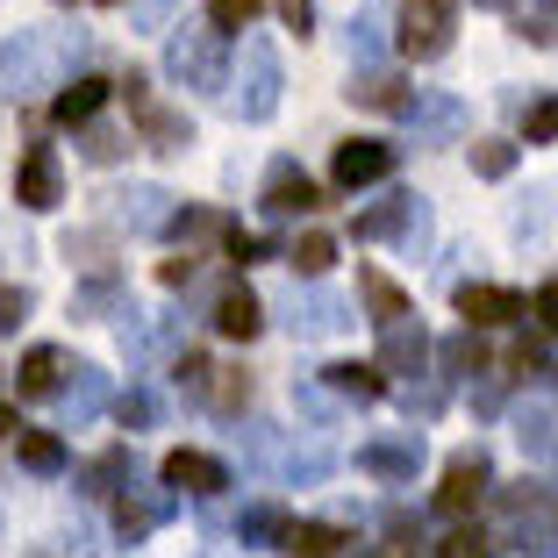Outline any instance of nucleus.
Segmentation results:
<instances>
[{
    "mask_svg": "<svg viewBox=\"0 0 558 558\" xmlns=\"http://www.w3.org/2000/svg\"><path fill=\"white\" fill-rule=\"evenodd\" d=\"M29 323V294L22 287H0V329H22Z\"/></svg>",
    "mask_w": 558,
    "mask_h": 558,
    "instance_id": "c03bdc74",
    "label": "nucleus"
},
{
    "mask_svg": "<svg viewBox=\"0 0 558 558\" xmlns=\"http://www.w3.org/2000/svg\"><path fill=\"white\" fill-rule=\"evenodd\" d=\"M337 329H351V308L337 294H323V287L294 294V337H337Z\"/></svg>",
    "mask_w": 558,
    "mask_h": 558,
    "instance_id": "6ab92c4d",
    "label": "nucleus"
},
{
    "mask_svg": "<svg viewBox=\"0 0 558 558\" xmlns=\"http://www.w3.org/2000/svg\"><path fill=\"white\" fill-rule=\"evenodd\" d=\"M58 373H65V351L36 344L29 359H22V379H15V387H22V395H36V401H44V395H58V387H65V379H58Z\"/></svg>",
    "mask_w": 558,
    "mask_h": 558,
    "instance_id": "c85d7f7f",
    "label": "nucleus"
},
{
    "mask_svg": "<svg viewBox=\"0 0 558 558\" xmlns=\"http://www.w3.org/2000/svg\"><path fill=\"white\" fill-rule=\"evenodd\" d=\"M201 395H208L215 415H244V409H251V373H244V365H215Z\"/></svg>",
    "mask_w": 558,
    "mask_h": 558,
    "instance_id": "393cba45",
    "label": "nucleus"
},
{
    "mask_svg": "<svg viewBox=\"0 0 558 558\" xmlns=\"http://www.w3.org/2000/svg\"><path fill=\"white\" fill-rule=\"evenodd\" d=\"M122 473H130V451L116 444V451H100V459L86 465V494H116V487H122Z\"/></svg>",
    "mask_w": 558,
    "mask_h": 558,
    "instance_id": "72a5a7b5",
    "label": "nucleus"
},
{
    "mask_svg": "<svg viewBox=\"0 0 558 558\" xmlns=\"http://www.w3.org/2000/svg\"><path fill=\"white\" fill-rule=\"evenodd\" d=\"M473 172L480 180H509L515 172V144H473Z\"/></svg>",
    "mask_w": 558,
    "mask_h": 558,
    "instance_id": "4c0bfd02",
    "label": "nucleus"
},
{
    "mask_svg": "<svg viewBox=\"0 0 558 558\" xmlns=\"http://www.w3.org/2000/svg\"><path fill=\"white\" fill-rule=\"evenodd\" d=\"M15 459L29 465V473H58V465H65V437H50V429H22Z\"/></svg>",
    "mask_w": 558,
    "mask_h": 558,
    "instance_id": "473e14b6",
    "label": "nucleus"
},
{
    "mask_svg": "<svg viewBox=\"0 0 558 558\" xmlns=\"http://www.w3.org/2000/svg\"><path fill=\"white\" fill-rule=\"evenodd\" d=\"M401 409H409V415H437L444 409V387H423V395L409 387V395H401Z\"/></svg>",
    "mask_w": 558,
    "mask_h": 558,
    "instance_id": "de8ad7c7",
    "label": "nucleus"
},
{
    "mask_svg": "<svg viewBox=\"0 0 558 558\" xmlns=\"http://www.w3.org/2000/svg\"><path fill=\"white\" fill-rule=\"evenodd\" d=\"M165 72L180 86H194V94H215V86H230V50H222L215 29H180L165 44Z\"/></svg>",
    "mask_w": 558,
    "mask_h": 558,
    "instance_id": "f03ea898",
    "label": "nucleus"
},
{
    "mask_svg": "<svg viewBox=\"0 0 558 558\" xmlns=\"http://www.w3.org/2000/svg\"><path fill=\"white\" fill-rule=\"evenodd\" d=\"M487 487H494V465H487V451H459V459L444 465V487H437V509L444 515H473L480 501H487Z\"/></svg>",
    "mask_w": 558,
    "mask_h": 558,
    "instance_id": "0eeeda50",
    "label": "nucleus"
},
{
    "mask_svg": "<svg viewBox=\"0 0 558 558\" xmlns=\"http://www.w3.org/2000/svg\"><path fill=\"white\" fill-rule=\"evenodd\" d=\"M415 544H423V537H415L409 515H387V544H379V558H415Z\"/></svg>",
    "mask_w": 558,
    "mask_h": 558,
    "instance_id": "ea45409f",
    "label": "nucleus"
},
{
    "mask_svg": "<svg viewBox=\"0 0 558 558\" xmlns=\"http://www.w3.org/2000/svg\"><path fill=\"white\" fill-rule=\"evenodd\" d=\"M401 122L415 130V144H459L465 136V100L459 94H423V86H415L409 108H401Z\"/></svg>",
    "mask_w": 558,
    "mask_h": 558,
    "instance_id": "423d86ee",
    "label": "nucleus"
},
{
    "mask_svg": "<svg viewBox=\"0 0 558 558\" xmlns=\"http://www.w3.org/2000/svg\"><path fill=\"white\" fill-rule=\"evenodd\" d=\"M287 265H294L301 279H323L329 265H337V236H323V230H308V236H294L287 244Z\"/></svg>",
    "mask_w": 558,
    "mask_h": 558,
    "instance_id": "7c9ffc66",
    "label": "nucleus"
},
{
    "mask_svg": "<svg viewBox=\"0 0 558 558\" xmlns=\"http://www.w3.org/2000/svg\"><path fill=\"white\" fill-rule=\"evenodd\" d=\"M150 415H158L150 387H130V395H116V423H122V429H150Z\"/></svg>",
    "mask_w": 558,
    "mask_h": 558,
    "instance_id": "e433bc0d",
    "label": "nucleus"
},
{
    "mask_svg": "<svg viewBox=\"0 0 558 558\" xmlns=\"http://www.w3.org/2000/svg\"><path fill=\"white\" fill-rule=\"evenodd\" d=\"M515 437H523V451H558V409L551 401H523V409H515Z\"/></svg>",
    "mask_w": 558,
    "mask_h": 558,
    "instance_id": "a878e982",
    "label": "nucleus"
},
{
    "mask_svg": "<svg viewBox=\"0 0 558 558\" xmlns=\"http://www.w3.org/2000/svg\"><path fill=\"white\" fill-rule=\"evenodd\" d=\"M86 58L80 29H15L0 44V100H29L44 86H65V72Z\"/></svg>",
    "mask_w": 558,
    "mask_h": 558,
    "instance_id": "f257e3e1",
    "label": "nucleus"
},
{
    "mask_svg": "<svg viewBox=\"0 0 558 558\" xmlns=\"http://www.w3.org/2000/svg\"><path fill=\"white\" fill-rule=\"evenodd\" d=\"M236 537L244 544H279L287 537V509H279V501H251V509L236 515Z\"/></svg>",
    "mask_w": 558,
    "mask_h": 558,
    "instance_id": "2f4dec72",
    "label": "nucleus"
},
{
    "mask_svg": "<svg viewBox=\"0 0 558 558\" xmlns=\"http://www.w3.org/2000/svg\"><path fill=\"white\" fill-rule=\"evenodd\" d=\"M279 15H287V29H301V36H308V22H315V0H279Z\"/></svg>",
    "mask_w": 558,
    "mask_h": 558,
    "instance_id": "8fccbe9b",
    "label": "nucleus"
},
{
    "mask_svg": "<svg viewBox=\"0 0 558 558\" xmlns=\"http://www.w3.org/2000/svg\"><path fill=\"white\" fill-rule=\"evenodd\" d=\"M329 465H337L329 451H294V459H287V480H294V487L308 480V487H315V480H329Z\"/></svg>",
    "mask_w": 558,
    "mask_h": 558,
    "instance_id": "a19ab883",
    "label": "nucleus"
},
{
    "mask_svg": "<svg viewBox=\"0 0 558 558\" xmlns=\"http://www.w3.org/2000/svg\"><path fill=\"white\" fill-rule=\"evenodd\" d=\"M387 172H395V144H379V136H351V144H337V158H329V180L344 186V194L387 180Z\"/></svg>",
    "mask_w": 558,
    "mask_h": 558,
    "instance_id": "6e6552de",
    "label": "nucleus"
},
{
    "mask_svg": "<svg viewBox=\"0 0 558 558\" xmlns=\"http://www.w3.org/2000/svg\"><path fill=\"white\" fill-rule=\"evenodd\" d=\"M0 437H22V415L8 409V401H0Z\"/></svg>",
    "mask_w": 558,
    "mask_h": 558,
    "instance_id": "603ef678",
    "label": "nucleus"
},
{
    "mask_svg": "<svg viewBox=\"0 0 558 558\" xmlns=\"http://www.w3.org/2000/svg\"><path fill=\"white\" fill-rule=\"evenodd\" d=\"M544 136H558V100H537V108H530V144H544Z\"/></svg>",
    "mask_w": 558,
    "mask_h": 558,
    "instance_id": "a18cd8bd",
    "label": "nucleus"
},
{
    "mask_svg": "<svg viewBox=\"0 0 558 558\" xmlns=\"http://www.w3.org/2000/svg\"><path fill=\"white\" fill-rule=\"evenodd\" d=\"M15 201L29 215H44V208L65 201V165H58V150H50V144H29V158H22V172H15Z\"/></svg>",
    "mask_w": 558,
    "mask_h": 558,
    "instance_id": "1a4fd4ad",
    "label": "nucleus"
},
{
    "mask_svg": "<svg viewBox=\"0 0 558 558\" xmlns=\"http://www.w3.org/2000/svg\"><path fill=\"white\" fill-rule=\"evenodd\" d=\"M329 395L337 401H379L387 395V373H379V365H329Z\"/></svg>",
    "mask_w": 558,
    "mask_h": 558,
    "instance_id": "bb28decb",
    "label": "nucleus"
},
{
    "mask_svg": "<svg viewBox=\"0 0 558 558\" xmlns=\"http://www.w3.org/2000/svg\"><path fill=\"white\" fill-rule=\"evenodd\" d=\"M116 222L122 230H165L172 222V194L165 186H130V194H116Z\"/></svg>",
    "mask_w": 558,
    "mask_h": 558,
    "instance_id": "412c9836",
    "label": "nucleus"
},
{
    "mask_svg": "<svg viewBox=\"0 0 558 558\" xmlns=\"http://www.w3.org/2000/svg\"><path fill=\"white\" fill-rule=\"evenodd\" d=\"M108 100H116V80H94V72H86V80H72L65 94L50 100V116L65 122V130H86V122H94Z\"/></svg>",
    "mask_w": 558,
    "mask_h": 558,
    "instance_id": "a211bd4d",
    "label": "nucleus"
},
{
    "mask_svg": "<svg viewBox=\"0 0 558 558\" xmlns=\"http://www.w3.org/2000/svg\"><path fill=\"white\" fill-rule=\"evenodd\" d=\"M58 409H65V429H86L108 409V373L100 365H72V387H58Z\"/></svg>",
    "mask_w": 558,
    "mask_h": 558,
    "instance_id": "2eb2a0df",
    "label": "nucleus"
},
{
    "mask_svg": "<svg viewBox=\"0 0 558 558\" xmlns=\"http://www.w3.org/2000/svg\"><path fill=\"white\" fill-rule=\"evenodd\" d=\"M279 544H287L294 558H337V551H344V530H337V523H287Z\"/></svg>",
    "mask_w": 558,
    "mask_h": 558,
    "instance_id": "c756f323",
    "label": "nucleus"
},
{
    "mask_svg": "<svg viewBox=\"0 0 558 558\" xmlns=\"http://www.w3.org/2000/svg\"><path fill=\"white\" fill-rule=\"evenodd\" d=\"M359 465L373 480H415V465H423V437H387V444H359Z\"/></svg>",
    "mask_w": 558,
    "mask_h": 558,
    "instance_id": "f3484780",
    "label": "nucleus"
},
{
    "mask_svg": "<svg viewBox=\"0 0 558 558\" xmlns=\"http://www.w3.org/2000/svg\"><path fill=\"white\" fill-rule=\"evenodd\" d=\"M258 208H265V215H308V208H323V194H315V180L301 172L294 158H279L272 172H265V194H258Z\"/></svg>",
    "mask_w": 558,
    "mask_h": 558,
    "instance_id": "9b49d317",
    "label": "nucleus"
},
{
    "mask_svg": "<svg viewBox=\"0 0 558 558\" xmlns=\"http://www.w3.org/2000/svg\"><path fill=\"white\" fill-rule=\"evenodd\" d=\"M473 8H509V0H473Z\"/></svg>",
    "mask_w": 558,
    "mask_h": 558,
    "instance_id": "864d4df0",
    "label": "nucleus"
},
{
    "mask_svg": "<svg viewBox=\"0 0 558 558\" xmlns=\"http://www.w3.org/2000/svg\"><path fill=\"white\" fill-rule=\"evenodd\" d=\"M80 150H86V165H116L122 150H130V136H122V130H100V122H86Z\"/></svg>",
    "mask_w": 558,
    "mask_h": 558,
    "instance_id": "f704fd0d",
    "label": "nucleus"
},
{
    "mask_svg": "<svg viewBox=\"0 0 558 558\" xmlns=\"http://www.w3.org/2000/svg\"><path fill=\"white\" fill-rule=\"evenodd\" d=\"M409 222H415V194H387V201L351 215V236H359V244H387V236H401Z\"/></svg>",
    "mask_w": 558,
    "mask_h": 558,
    "instance_id": "dca6fc26",
    "label": "nucleus"
},
{
    "mask_svg": "<svg viewBox=\"0 0 558 558\" xmlns=\"http://www.w3.org/2000/svg\"><path fill=\"white\" fill-rule=\"evenodd\" d=\"M530 315H537V323H544V329L558 337V279H551V287H537V301H530Z\"/></svg>",
    "mask_w": 558,
    "mask_h": 558,
    "instance_id": "49530a36",
    "label": "nucleus"
},
{
    "mask_svg": "<svg viewBox=\"0 0 558 558\" xmlns=\"http://www.w3.org/2000/svg\"><path fill=\"white\" fill-rule=\"evenodd\" d=\"M359 294H365V308H373L379 329H387V323H409V294H401L387 272H373V265H365V272H359Z\"/></svg>",
    "mask_w": 558,
    "mask_h": 558,
    "instance_id": "b1692460",
    "label": "nucleus"
},
{
    "mask_svg": "<svg viewBox=\"0 0 558 558\" xmlns=\"http://www.w3.org/2000/svg\"><path fill=\"white\" fill-rule=\"evenodd\" d=\"M344 94H351V108H373V116H401L409 108V80H395V72H359Z\"/></svg>",
    "mask_w": 558,
    "mask_h": 558,
    "instance_id": "4be33fe9",
    "label": "nucleus"
},
{
    "mask_svg": "<svg viewBox=\"0 0 558 558\" xmlns=\"http://www.w3.org/2000/svg\"><path fill=\"white\" fill-rule=\"evenodd\" d=\"M158 480L165 487H180V494H222L230 487V465L222 459H208V451H165V465H158Z\"/></svg>",
    "mask_w": 558,
    "mask_h": 558,
    "instance_id": "9d476101",
    "label": "nucleus"
},
{
    "mask_svg": "<svg viewBox=\"0 0 558 558\" xmlns=\"http://www.w3.org/2000/svg\"><path fill=\"white\" fill-rule=\"evenodd\" d=\"M551 387H558V365H551Z\"/></svg>",
    "mask_w": 558,
    "mask_h": 558,
    "instance_id": "5fc2aeb1",
    "label": "nucleus"
},
{
    "mask_svg": "<svg viewBox=\"0 0 558 558\" xmlns=\"http://www.w3.org/2000/svg\"><path fill=\"white\" fill-rule=\"evenodd\" d=\"M429 351H437V344H429V329L415 323V315H409V323H387V329H379V373H423Z\"/></svg>",
    "mask_w": 558,
    "mask_h": 558,
    "instance_id": "ddd939ff",
    "label": "nucleus"
},
{
    "mask_svg": "<svg viewBox=\"0 0 558 558\" xmlns=\"http://www.w3.org/2000/svg\"><path fill=\"white\" fill-rule=\"evenodd\" d=\"M437 558H494V537L487 530H451V537L437 544Z\"/></svg>",
    "mask_w": 558,
    "mask_h": 558,
    "instance_id": "58836bf2",
    "label": "nucleus"
},
{
    "mask_svg": "<svg viewBox=\"0 0 558 558\" xmlns=\"http://www.w3.org/2000/svg\"><path fill=\"white\" fill-rule=\"evenodd\" d=\"M208 373H215V365L201 359V351H180V359H172V379H180V387H194V395L208 387Z\"/></svg>",
    "mask_w": 558,
    "mask_h": 558,
    "instance_id": "37998d69",
    "label": "nucleus"
},
{
    "mask_svg": "<svg viewBox=\"0 0 558 558\" xmlns=\"http://www.w3.org/2000/svg\"><path fill=\"white\" fill-rule=\"evenodd\" d=\"M451 36H459V0H409L401 8V50H409L415 65L444 58Z\"/></svg>",
    "mask_w": 558,
    "mask_h": 558,
    "instance_id": "39448f33",
    "label": "nucleus"
},
{
    "mask_svg": "<svg viewBox=\"0 0 558 558\" xmlns=\"http://www.w3.org/2000/svg\"><path fill=\"white\" fill-rule=\"evenodd\" d=\"M279 50H272V36H244V80H236V94H230V116L236 122H265L279 108Z\"/></svg>",
    "mask_w": 558,
    "mask_h": 558,
    "instance_id": "7ed1b4c3",
    "label": "nucleus"
},
{
    "mask_svg": "<svg viewBox=\"0 0 558 558\" xmlns=\"http://www.w3.org/2000/svg\"><path fill=\"white\" fill-rule=\"evenodd\" d=\"M215 329H222V337H236V344H251V337L265 329L258 294H251V287H222V301H215Z\"/></svg>",
    "mask_w": 558,
    "mask_h": 558,
    "instance_id": "aec40b11",
    "label": "nucleus"
},
{
    "mask_svg": "<svg viewBox=\"0 0 558 558\" xmlns=\"http://www.w3.org/2000/svg\"><path fill=\"white\" fill-rule=\"evenodd\" d=\"M165 515H172V494H165V487H136V480H130V487L116 494V530H122V544L150 537Z\"/></svg>",
    "mask_w": 558,
    "mask_h": 558,
    "instance_id": "f8f14e48",
    "label": "nucleus"
},
{
    "mask_svg": "<svg viewBox=\"0 0 558 558\" xmlns=\"http://www.w3.org/2000/svg\"><path fill=\"white\" fill-rule=\"evenodd\" d=\"M194 272H201V258H194V251H186V258H165V272H158V279H165V287H186V279H194Z\"/></svg>",
    "mask_w": 558,
    "mask_h": 558,
    "instance_id": "09e8293b",
    "label": "nucleus"
},
{
    "mask_svg": "<svg viewBox=\"0 0 558 558\" xmlns=\"http://www.w3.org/2000/svg\"><path fill=\"white\" fill-rule=\"evenodd\" d=\"M165 15H172V0H136V22H144V29H158Z\"/></svg>",
    "mask_w": 558,
    "mask_h": 558,
    "instance_id": "3c124183",
    "label": "nucleus"
},
{
    "mask_svg": "<svg viewBox=\"0 0 558 558\" xmlns=\"http://www.w3.org/2000/svg\"><path fill=\"white\" fill-rule=\"evenodd\" d=\"M437 359H444V373L473 379V373H487V365H494V351L480 344V329H459V337H444V344H437Z\"/></svg>",
    "mask_w": 558,
    "mask_h": 558,
    "instance_id": "cd10ccee",
    "label": "nucleus"
},
{
    "mask_svg": "<svg viewBox=\"0 0 558 558\" xmlns=\"http://www.w3.org/2000/svg\"><path fill=\"white\" fill-rule=\"evenodd\" d=\"M459 315H465V329H494V323L530 315V301L515 287H459Z\"/></svg>",
    "mask_w": 558,
    "mask_h": 558,
    "instance_id": "4468645a",
    "label": "nucleus"
},
{
    "mask_svg": "<svg viewBox=\"0 0 558 558\" xmlns=\"http://www.w3.org/2000/svg\"><path fill=\"white\" fill-rule=\"evenodd\" d=\"M116 94L130 100V116H136V136H144V150H186V144H194V122H186L180 108L150 100V80H144V72L116 80Z\"/></svg>",
    "mask_w": 558,
    "mask_h": 558,
    "instance_id": "20e7f679",
    "label": "nucleus"
},
{
    "mask_svg": "<svg viewBox=\"0 0 558 558\" xmlns=\"http://www.w3.org/2000/svg\"><path fill=\"white\" fill-rule=\"evenodd\" d=\"M509 22H515V36L537 44V50L558 44V0H509Z\"/></svg>",
    "mask_w": 558,
    "mask_h": 558,
    "instance_id": "5701e85b",
    "label": "nucleus"
},
{
    "mask_svg": "<svg viewBox=\"0 0 558 558\" xmlns=\"http://www.w3.org/2000/svg\"><path fill=\"white\" fill-rule=\"evenodd\" d=\"M344 44H351V58H379V22L373 15H351Z\"/></svg>",
    "mask_w": 558,
    "mask_h": 558,
    "instance_id": "79ce46f5",
    "label": "nucleus"
},
{
    "mask_svg": "<svg viewBox=\"0 0 558 558\" xmlns=\"http://www.w3.org/2000/svg\"><path fill=\"white\" fill-rule=\"evenodd\" d=\"M258 22V0H208V29L230 36V29H251Z\"/></svg>",
    "mask_w": 558,
    "mask_h": 558,
    "instance_id": "c9c22d12",
    "label": "nucleus"
}]
</instances>
